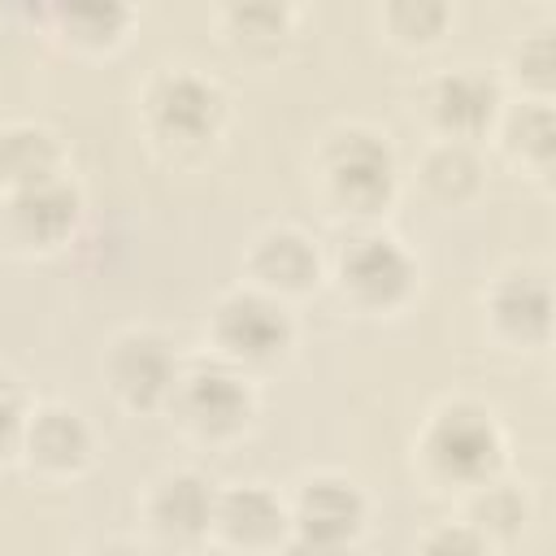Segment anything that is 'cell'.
Masks as SVG:
<instances>
[{
  "mask_svg": "<svg viewBox=\"0 0 556 556\" xmlns=\"http://www.w3.org/2000/svg\"><path fill=\"white\" fill-rule=\"evenodd\" d=\"M256 274L265 278V282H274V287H282V291H300V287H308V278L317 274V256H313V248L300 239V235H291V230H278V235H265L261 239V248H256Z\"/></svg>",
  "mask_w": 556,
  "mask_h": 556,
  "instance_id": "4fadbf2b",
  "label": "cell"
},
{
  "mask_svg": "<svg viewBox=\"0 0 556 556\" xmlns=\"http://www.w3.org/2000/svg\"><path fill=\"white\" fill-rule=\"evenodd\" d=\"M152 109H156V122L169 130V135H204L217 113H222V96L204 83V78H191V74H174L156 87L152 96Z\"/></svg>",
  "mask_w": 556,
  "mask_h": 556,
  "instance_id": "ba28073f",
  "label": "cell"
},
{
  "mask_svg": "<svg viewBox=\"0 0 556 556\" xmlns=\"http://www.w3.org/2000/svg\"><path fill=\"white\" fill-rule=\"evenodd\" d=\"M13 217H17V226H22L30 239H61V235L74 226V217H78V195H74L65 182L43 178V182L17 191Z\"/></svg>",
  "mask_w": 556,
  "mask_h": 556,
  "instance_id": "9c48e42d",
  "label": "cell"
},
{
  "mask_svg": "<svg viewBox=\"0 0 556 556\" xmlns=\"http://www.w3.org/2000/svg\"><path fill=\"white\" fill-rule=\"evenodd\" d=\"M113 382L130 404H156L174 387V361L165 343L152 334L122 339L113 352Z\"/></svg>",
  "mask_w": 556,
  "mask_h": 556,
  "instance_id": "52a82bcc",
  "label": "cell"
},
{
  "mask_svg": "<svg viewBox=\"0 0 556 556\" xmlns=\"http://www.w3.org/2000/svg\"><path fill=\"white\" fill-rule=\"evenodd\" d=\"M430 456L452 478H482L500 456V434L482 413L452 408L430 430Z\"/></svg>",
  "mask_w": 556,
  "mask_h": 556,
  "instance_id": "6da1fadb",
  "label": "cell"
},
{
  "mask_svg": "<svg viewBox=\"0 0 556 556\" xmlns=\"http://www.w3.org/2000/svg\"><path fill=\"white\" fill-rule=\"evenodd\" d=\"M391 17H395V22H404V17H408V22L417 26V35H430V30H434V26L443 22V9H434V4H426V9H413V4H400V9L391 13Z\"/></svg>",
  "mask_w": 556,
  "mask_h": 556,
  "instance_id": "7402d4cb",
  "label": "cell"
},
{
  "mask_svg": "<svg viewBox=\"0 0 556 556\" xmlns=\"http://www.w3.org/2000/svg\"><path fill=\"white\" fill-rule=\"evenodd\" d=\"M52 165H56V148L48 135H39V130H4L0 135V178L17 182V191L52 178Z\"/></svg>",
  "mask_w": 556,
  "mask_h": 556,
  "instance_id": "9a60e30c",
  "label": "cell"
},
{
  "mask_svg": "<svg viewBox=\"0 0 556 556\" xmlns=\"http://www.w3.org/2000/svg\"><path fill=\"white\" fill-rule=\"evenodd\" d=\"M482 513H486V517H495L500 526H513V521H521V504H517L513 495H486Z\"/></svg>",
  "mask_w": 556,
  "mask_h": 556,
  "instance_id": "603a6c76",
  "label": "cell"
},
{
  "mask_svg": "<svg viewBox=\"0 0 556 556\" xmlns=\"http://www.w3.org/2000/svg\"><path fill=\"white\" fill-rule=\"evenodd\" d=\"M426 182L439 191V195H456L460 187L473 182V161L460 152V148H443L426 161Z\"/></svg>",
  "mask_w": 556,
  "mask_h": 556,
  "instance_id": "e0dca14e",
  "label": "cell"
},
{
  "mask_svg": "<svg viewBox=\"0 0 556 556\" xmlns=\"http://www.w3.org/2000/svg\"><path fill=\"white\" fill-rule=\"evenodd\" d=\"M439 117L452 130H478L495 109V87L482 74H447L434 91Z\"/></svg>",
  "mask_w": 556,
  "mask_h": 556,
  "instance_id": "5bb4252c",
  "label": "cell"
},
{
  "mask_svg": "<svg viewBox=\"0 0 556 556\" xmlns=\"http://www.w3.org/2000/svg\"><path fill=\"white\" fill-rule=\"evenodd\" d=\"M65 22L83 39H109L126 22V9H117V4H70L65 9Z\"/></svg>",
  "mask_w": 556,
  "mask_h": 556,
  "instance_id": "ac0fdd59",
  "label": "cell"
},
{
  "mask_svg": "<svg viewBox=\"0 0 556 556\" xmlns=\"http://www.w3.org/2000/svg\"><path fill=\"white\" fill-rule=\"evenodd\" d=\"M330 182L348 204L374 208L391 191V152L374 135H343L330 148Z\"/></svg>",
  "mask_w": 556,
  "mask_h": 556,
  "instance_id": "7a4b0ae2",
  "label": "cell"
},
{
  "mask_svg": "<svg viewBox=\"0 0 556 556\" xmlns=\"http://www.w3.org/2000/svg\"><path fill=\"white\" fill-rule=\"evenodd\" d=\"M17 426H22V395L13 382L0 378V447L17 434Z\"/></svg>",
  "mask_w": 556,
  "mask_h": 556,
  "instance_id": "44dd1931",
  "label": "cell"
},
{
  "mask_svg": "<svg viewBox=\"0 0 556 556\" xmlns=\"http://www.w3.org/2000/svg\"><path fill=\"white\" fill-rule=\"evenodd\" d=\"M343 278L361 300L391 304L395 295H404L413 269H408V256L391 239H356L343 256Z\"/></svg>",
  "mask_w": 556,
  "mask_h": 556,
  "instance_id": "8992f818",
  "label": "cell"
},
{
  "mask_svg": "<svg viewBox=\"0 0 556 556\" xmlns=\"http://www.w3.org/2000/svg\"><path fill=\"white\" fill-rule=\"evenodd\" d=\"M287 317L261 295H235L217 313V339L243 361H269L287 343Z\"/></svg>",
  "mask_w": 556,
  "mask_h": 556,
  "instance_id": "3957f363",
  "label": "cell"
},
{
  "mask_svg": "<svg viewBox=\"0 0 556 556\" xmlns=\"http://www.w3.org/2000/svg\"><path fill=\"white\" fill-rule=\"evenodd\" d=\"M495 313H500V321L513 334L539 339L547 330V313H552L547 282H539V278H513V282H504L500 295H495Z\"/></svg>",
  "mask_w": 556,
  "mask_h": 556,
  "instance_id": "2e32d148",
  "label": "cell"
},
{
  "mask_svg": "<svg viewBox=\"0 0 556 556\" xmlns=\"http://www.w3.org/2000/svg\"><path fill=\"white\" fill-rule=\"evenodd\" d=\"M152 513H156V526H161L165 534L191 539V534H200V530L213 521L217 504H213V491H208L200 478L178 473V478H165V482H161Z\"/></svg>",
  "mask_w": 556,
  "mask_h": 556,
  "instance_id": "30bf717a",
  "label": "cell"
},
{
  "mask_svg": "<svg viewBox=\"0 0 556 556\" xmlns=\"http://www.w3.org/2000/svg\"><path fill=\"white\" fill-rule=\"evenodd\" d=\"M361 517H365L361 495L348 482H334V478L308 482L304 495H300V504H295V530H300V539L330 543V547H339L343 539H352L361 530Z\"/></svg>",
  "mask_w": 556,
  "mask_h": 556,
  "instance_id": "277c9868",
  "label": "cell"
},
{
  "mask_svg": "<svg viewBox=\"0 0 556 556\" xmlns=\"http://www.w3.org/2000/svg\"><path fill=\"white\" fill-rule=\"evenodd\" d=\"M421 556H482V543H478V534H469V530H439V534H430V543H426V552Z\"/></svg>",
  "mask_w": 556,
  "mask_h": 556,
  "instance_id": "d6986e66",
  "label": "cell"
},
{
  "mask_svg": "<svg viewBox=\"0 0 556 556\" xmlns=\"http://www.w3.org/2000/svg\"><path fill=\"white\" fill-rule=\"evenodd\" d=\"M26 443H30V456L39 465H48V469H74L87 456V426L74 413H65V408H48V413H39L30 421Z\"/></svg>",
  "mask_w": 556,
  "mask_h": 556,
  "instance_id": "7c38bea8",
  "label": "cell"
},
{
  "mask_svg": "<svg viewBox=\"0 0 556 556\" xmlns=\"http://www.w3.org/2000/svg\"><path fill=\"white\" fill-rule=\"evenodd\" d=\"M213 521H217L230 539H239V543H269V539L282 530V508H278V500H274L269 491L243 486V491H230V495L217 504Z\"/></svg>",
  "mask_w": 556,
  "mask_h": 556,
  "instance_id": "8fae6325",
  "label": "cell"
},
{
  "mask_svg": "<svg viewBox=\"0 0 556 556\" xmlns=\"http://www.w3.org/2000/svg\"><path fill=\"white\" fill-rule=\"evenodd\" d=\"M96 556H130V552H122V547H104V552H96Z\"/></svg>",
  "mask_w": 556,
  "mask_h": 556,
  "instance_id": "cb8c5ba5",
  "label": "cell"
},
{
  "mask_svg": "<svg viewBox=\"0 0 556 556\" xmlns=\"http://www.w3.org/2000/svg\"><path fill=\"white\" fill-rule=\"evenodd\" d=\"M521 139H526V148H534L539 156L552 152V117H547V109H534V113L521 117Z\"/></svg>",
  "mask_w": 556,
  "mask_h": 556,
  "instance_id": "ffe728a7",
  "label": "cell"
},
{
  "mask_svg": "<svg viewBox=\"0 0 556 556\" xmlns=\"http://www.w3.org/2000/svg\"><path fill=\"white\" fill-rule=\"evenodd\" d=\"M182 413L191 426L208 434H226L248 417V387L222 365H200L182 382Z\"/></svg>",
  "mask_w": 556,
  "mask_h": 556,
  "instance_id": "5b68a950",
  "label": "cell"
}]
</instances>
